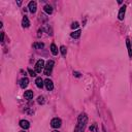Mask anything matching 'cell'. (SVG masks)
<instances>
[{"mask_svg":"<svg viewBox=\"0 0 132 132\" xmlns=\"http://www.w3.org/2000/svg\"><path fill=\"white\" fill-rule=\"evenodd\" d=\"M33 48H36V50H41V48H45V45L42 42H35V43H33Z\"/></svg>","mask_w":132,"mask_h":132,"instance_id":"obj_17","label":"cell"},{"mask_svg":"<svg viewBox=\"0 0 132 132\" xmlns=\"http://www.w3.org/2000/svg\"><path fill=\"white\" fill-rule=\"evenodd\" d=\"M79 26H80L79 22H73L71 24V29H76V28H79Z\"/></svg>","mask_w":132,"mask_h":132,"instance_id":"obj_22","label":"cell"},{"mask_svg":"<svg viewBox=\"0 0 132 132\" xmlns=\"http://www.w3.org/2000/svg\"><path fill=\"white\" fill-rule=\"evenodd\" d=\"M22 26L23 28H28L29 26H30V21H29L28 17H23V20H22Z\"/></svg>","mask_w":132,"mask_h":132,"instance_id":"obj_11","label":"cell"},{"mask_svg":"<svg viewBox=\"0 0 132 132\" xmlns=\"http://www.w3.org/2000/svg\"><path fill=\"white\" fill-rule=\"evenodd\" d=\"M35 84H36V86H37L38 88H39V89H42V88H43V85H45V81H43L41 77H36Z\"/></svg>","mask_w":132,"mask_h":132,"instance_id":"obj_10","label":"cell"},{"mask_svg":"<svg viewBox=\"0 0 132 132\" xmlns=\"http://www.w3.org/2000/svg\"><path fill=\"white\" fill-rule=\"evenodd\" d=\"M126 45H127V48H128V54H129V57H132V48H131V41L129 38L126 39Z\"/></svg>","mask_w":132,"mask_h":132,"instance_id":"obj_13","label":"cell"},{"mask_svg":"<svg viewBox=\"0 0 132 132\" xmlns=\"http://www.w3.org/2000/svg\"><path fill=\"white\" fill-rule=\"evenodd\" d=\"M125 13H126V5H123L120 11H119V13H118V19L120 21H123L124 18H125Z\"/></svg>","mask_w":132,"mask_h":132,"instance_id":"obj_6","label":"cell"},{"mask_svg":"<svg viewBox=\"0 0 132 132\" xmlns=\"http://www.w3.org/2000/svg\"><path fill=\"white\" fill-rule=\"evenodd\" d=\"M81 33H82V31H81V30L73 31V32L70 34V36H71L72 38H74V39H77V38H80V37H81Z\"/></svg>","mask_w":132,"mask_h":132,"instance_id":"obj_14","label":"cell"},{"mask_svg":"<svg viewBox=\"0 0 132 132\" xmlns=\"http://www.w3.org/2000/svg\"><path fill=\"white\" fill-rule=\"evenodd\" d=\"M24 97H25V99H27V100L32 99L33 98V91H31V90L25 91V93H24Z\"/></svg>","mask_w":132,"mask_h":132,"instance_id":"obj_12","label":"cell"},{"mask_svg":"<svg viewBox=\"0 0 132 132\" xmlns=\"http://www.w3.org/2000/svg\"><path fill=\"white\" fill-rule=\"evenodd\" d=\"M62 125V121L61 119L59 118H54L52 121H51V126H52V128H55V129H58V128H60Z\"/></svg>","mask_w":132,"mask_h":132,"instance_id":"obj_4","label":"cell"},{"mask_svg":"<svg viewBox=\"0 0 132 132\" xmlns=\"http://www.w3.org/2000/svg\"><path fill=\"white\" fill-rule=\"evenodd\" d=\"M51 52H52V54L54 56L58 55V48L56 47L55 43H52V45H51Z\"/></svg>","mask_w":132,"mask_h":132,"instance_id":"obj_16","label":"cell"},{"mask_svg":"<svg viewBox=\"0 0 132 132\" xmlns=\"http://www.w3.org/2000/svg\"><path fill=\"white\" fill-rule=\"evenodd\" d=\"M20 132H25V131H24V130H22V131H20Z\"/></svg>","mask_w":132,"mask_h":132,"instance_id":"obj_27","label":"cell"},{"mask_svg":"<svg viewBox=\"0 0 132 132\" xmlns=\"http://www.w3.org/2000/svg\"><path fill=\"white\" fill-rule=\"evenodd\" d=\"M60 52H61V54H62V56L65 57L66 54H67V48H66V47H65V46H61V47H60Z\"/></svg>","mask_w":132,"mask_h":132,"instance_id":"obj_18","label":"cell"},{"mask_svg":"<svg viewBox=\"0 0 132 132\" xmlns=\"http://www.w3.org/2000/svg\"><path fill=\"white\" fill-rule=\"evenodd\" d=\"M43 11H45L48 14H52L53 13V7L50 5V4H47V5H45V7H43Z\"/></svg>","mask_w":132,"mask_h":132,"instance_id":"obj_15","label":"cell"},{"mask_svg":"<svg viewBox=\"0 0 132 132\" xmlns=\"http://www.w3.org/2000/svg\"><path fill=\"white\" fill-rule=\"evenodd\" d=\"M45 85H46V88H47V90L48 91H52L54 89V83L52 80L50 79H47L45 81Z\"/></svg>","mask_w":132,"mask_h":132,"instance_id":"obj_7","label":"cell"},{"mask_svg":"<svg viewBox=\"0 0 132 132\" xmlns=\"http://www.w3.org/2000/svg\"><path fill=\"white\" fill-rule=\"evenodd\" d=\"M52 132H59V131H58V130H53Z\"/></svg>","mask_w":132,"mask_h":132,"instance_id":"obj_26","label":"cell"},{"mask_svg":"<svg viewBox=\"0 0 132 132\" xmlns=\"http://www.w3.org/2000/svg\"><path fill=\"white\" fill-rule=\"evenodd\" d=\"M4 41V32H1V42L3 43Z\"/></svg>","mask_w":132,"mask_h":132,"instance_id":"obj_24","label":"cell"},{"mask_svg":"<svg viewBox=\"0 0 132 132\" xmlns=\"http://www.w3.org/2000/svg\"><path fill=\"white\" fill-rule=\"evenodd\" d=\"M90 131H92V132H98V129H97V124H93V125H91L90 126Z\"/></svg>","mask_w":132,"mask_h":132,"instance_id":"obj_19","label":"cell"},{"mask_svg":"<svg viewBox=\"0 0 132 132\" xmlns=\"http://www.w3.org/2000/svg\"><path fill=\"white\" fill-rule=\"evenodd\" d=\"M37 102L39 104H43V103H45V97H43V96H39L37 98Z\"/></svg>","mask_w":132,"mask_h":132,"instance_id":"obj_21","label":"cell"},{"mask_svg":"<svg viewBox=\"0 0 132 132\" xmlns=\"http://www.w3.org/2000/svg\"><path fill=\"white\" fill-rule=\"evenodd\" d=\"M29 85V80L27 79V77H23V79L20 81V87L22 88V89H25V88H27Z\"/></svg>","mask_w":132,"mask_h":132,"instance_id":"obj_8","label":"cell"},{"mask_svg":"<svg viewBox=\"0 0 132 132\" xmlns=\"http://www.w3.org/2000/svg\"><path fill=\"white\" fill-rule=\"evenodd\" d=\"M17 4H18V5H21V4H22V1H21V0H19V1H17Z\"/></svg>","mask_w":132,"mask_h":132,"instance_id":"obj_25","label":"cell"},{"mask_svg":"<svg viewBox=\"0 0 132 132\" xmlns=\"http://www.w3.org/2000/svg\"><path fill=\"white\" fill-rule=\"evenodd\" d=\"M20 126L22 127L23 129L27 130L29 127H30V123H29L27 120H21V121H20Z\"/></svg>","mask_w":132,"mask_h":132,"instance_id":"obj_9","label":"cell"},{"mask_svg":"<svg viewBox=\"0 0 132 132\" xmlns=\"http://www.w3.org/2000/svg\"><path fill=\"white\" fill-rule=\"evenodd\" d=\"M28 8H29V12L31 13H35L36 9H37V3L35 1H30L28 4Z\"/></svg>","mask_w":132,"mask_h":132,"instance_id":"obj_5","label":"cell"},{"mask_svg":"<svg viewBox=\"0 0 132 132\" xmlns=\"http://www.w3.org/2000/svg\"><path fill=\"white\" fill-rule=\"evenodd\" d=\"M54 65H55V62H54L53 60H48V61L47 62V64H46V66H45V69H43V73H45V75L48 76V75L52 74Z\"/></svg>","mask_w":132,"mask_h":132,"instance_id":"obj_2","label":"cell"},{"mask_svg":"<svg viewBox=\"0 0 132 132\" xmlns=\"http://www.w3.org/2000/svg\"><path fill=\"white\" fill-rule=\"evenodd\" d=\"M88 123V116L85 112H82L77 118V124L74 128V132H85Z\"/></svg>","mask_w":132,"mask_h":132,"instance_id":"obj_1","label":"cell"},{"mask_svg":"<svg viewBox=\"0 0 132 132\" xmlns=\"http://www.w3.org/2000/svg\"><path fill=\"white\" fill-rule=\"evenodd\" d=\"M131 42H132V41H131Z\"/></svg>","mask_w":132,"mask_h":132,"instance_id":"obj_28","label":"cell"},{"mask_svg":"<svg viewBox=\"0 0 132 132\" xmlns=\"http://www.w3.org/2000/svg\"><path fill=\"white\" fill-rule=\"evenodd\" d=\"M45 61H43L42 59H39L37 62H36V64H35V71L36 73H41V71L45 69Z\"/></svg>","mask_w":132,"mask_h":132,"instance_id":"obj_3","label":"cell"},{"mask_svg":"<svg viewBox=\"0 0 132 132\" xmlns=\"http://www.w3.org/2000/svg\"><path fill=\"white\" fill-rule=\"evenodd\" d=\"M73 75L76 76V77H80V76H81V73L77 72V71H73Z\"/></svg>","mask_w":132,"mask_h":132,"instance_id":"obj_23","label":"cell"},{"mask_svg":"<svg viewBox=\"0 0 132 132\" xmlns=\"http://www.w3.org/2000/svg\"><path fill=\"white\" fill-rule=\"evenodd\" d=\"M28 72H29V74H30V76H32V77L36 76V71L35 70H32L31 68H28Z\"/></svg>","mask_w":132,"mask_h":132,"instance_id":"obj_20","label":"cell"}]
</instances>
